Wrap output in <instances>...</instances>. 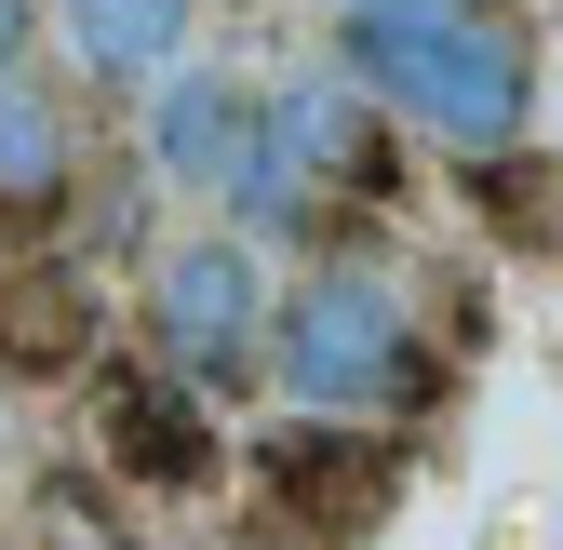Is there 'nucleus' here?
Segmentation results:
<instances>
[{"mask_svg":"<svg viewBox=\"0 0 563 550\" xmlns=\"http://www.w3.org/2000/svg\"><path fill=\"white\" fill-rule=\"evenodd\" d=\"M14 41H27V0H0V81H14Z\"/></svg>","mask_w":563,"mask_h":550,"instance_id":"nucleus-10","label":"nucleus"},{"mask_svg":"<svg viewBox=\"0 0 563 550\" xmlns=\"http://www.w3.org/2000/svg\"><path fill=\"white\" fill-rule=\"evenodd\" d=\"M81 350H95L81 283H67V268H0V363L14 376H67Z\"/></svg>","mask_w":563,"mask_h":550,"instance_id":"nucleus-8","label":"nucleus"},{"mask_svg":"<svg viewBox=\"0 0 563 550\" xmlns=\"http://www.w3.org/2000/svg\"><path fill=\"white\" fill-rule=\"evenodd\" d=\"M255 336H268V283H255V255L242 242H175L162 255V283H148V350L175 389H229L255 363Z\"/></svg>","mask_w":563,"mask_h":550,"instance_id":"nucleus-3","label":"nucleus"},{"mask_svg":"<svg viewBox=\"0 0 563 550\" xmlns=\"http://www.w3.org/2000/svg\"><path fill=\"white\" fill-rule=\"evenodd\" d=\"M54 188H67V108L14 67V81H0V201H14V216H41Z\"/></svg>","mask_w":563,"mask_h":550,"instance_id":"nucleus-9","label":"nucleus"},{"mask_svg":"<svg viewBox=\"0 0 563 550\" xmlns=\"http://www.w3.org/2000/svg\"><path fill=\"white\" fill-rule=\"evenodd\" d=\"M255 484H268V510L296 524V537H363L389 510V457L349 443L335 417H296L282 443H255Z\"/></svg>","mask_w":563,"mask_h":550,"instance_id":"nucleus-4","label":"nucleus"},{"mask_svg":"<svg viewBox=\"0 0 563 550\" xmlns=\"http://www.w3.org/2000/svg\"><path fill=\"white\" fill-rule=\"evenodd\" d=\"M268 363H282V389L309 403V417H363V403H402L416 376V322H402V296L376 283V268H322V283L282 309V336H268Z\"/></svg>","mask_w":563,"mask_h":550,"instance_id":"nucleus-2","label":"nucleus"},{"mask_svg":"<svg viewBox=\"0 0 563 550\" xmlns=\"http://www.w3.org/2000/svg\"><path fill=\"white\" fill-rule=\"evenodd\" d=\"M108 457L134 484H201L216 470V417H201V389H175L162 363H121L108 376Z\"/></svg>","mask_w":563,"mask_h":550,"instance_id":"nucleus-5","label":"nucleus"},{"mask_svg":"<svg viewBox=\"0 0 563 550\" xmlns=\"http://www.w3.org/2000/svg\"><path fill=\"white\" fill-rule=\"evenodd\" d=\"M349 67L456 162H510L537 121V28L510 0H335Z\"/></svg>","mask_w":563,"mask_h":550,"instance_id":"nucleus-1","label":"nucleus"},{"mask_svg":"<svg viewBox=\"0 0 563 550\" xmlns=\"http://www.w3.org/2000/svg\"><path fill=\"white\" fill-rule=\"evenodd\" d=\"M54 28L95 81H162L175 41H188V0H54Z\"/></svg>","mask_w":563,"mask_h":550,"instance_id":"nucleus-7","label":"nucleus"},{"mask_svg":"<svg viewBox=\"0 0 563 550\" xmlns=\"http://www.w3.org/2000/svg\"><path fill=\"white\" fill-rule=\"evenodd\" d=\"M148 162H162L175 188H242V162H255V108H242L229 81H162Z\"/></svg>","mask_w":563,"mask_h":550,"instance_id":"nucleus-6","label":"nucleus"}]
</instances>
